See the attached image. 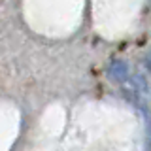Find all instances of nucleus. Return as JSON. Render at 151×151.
<instances>
[{"instance_id": "1", "label": "nucleus", "mask_w": 151, "mask_h": 151, "mask_svg": "<svg viewBox=\"0 0 151 151\" xmlns=\"http://www.w3.org/2000/svg\"><path fill=\"white\" fill-rule=\"evenodd\" d=\"M110 76L113 79H117V81H125V79L129 78V66H127V63L115 60V63L110 66Z\"/></svg>"}, {"instance_id": "2", "label": "nucleus", "mask_w": 151, "mask_h": 151, "mask_svg": "<svg viewBox=\"0 0 151 151\" xmlns=\"http://www.w3.org/2000/svg\"><path fill=\"white\" fill-rule=\"evenodd\" d=\"M145 64H147V68L151 70V49H149V53H147V57H145Z\"/></svg>"}]
</instances>
